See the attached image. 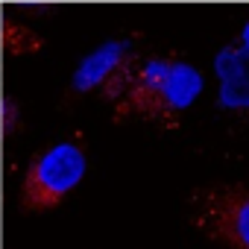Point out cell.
I'll return each mask as SVG.
<instances>
[{
	"instance_id": "7",
	"label": "cell",
	"mask_w": 249,
	"mask_h": 249,
	"mask_svg": "<svg viewBox=\"0 0 249 249\" xmlns=\"http://www.w3.org/2000/svg\"><path fill=\"white\" fill-rule=\"evenodd\" d=\"M234 41H237V44H240V47H243V50L249 53V21H246V24L240 27V33H237V38H234Z\"/></svg>"
},
{
	"instance_id": "2",
	"label": "cell",
	"mask_w": 249,
	"mask_h": 249,
	"mask_svg": "<svg viewBox=\"0 0 249 249\" xmlns=\"http://www.w3.org/2000/svg\"><path fill=\"white\" fill-rule=\"evenodd\" d=\"M85 170H88V159L76 141L53 144L30 164L21 185V208L30 214L53 211L56 205L65 202L68 194L79 188Z\"/></svg>"
},
{
	"instance_id": "5",
	"label": "cell",
	"mask_w": 249,
	"mask_h": 249,
	"mask_svg": "<svg viewBox=\"0 0 249 249\" xmlns=\"http://www.w3.org/2000/svg\"><path fill=\"white\" fill-rule=\"evenodd\" d=\"M135 53H132V41L129 38H117V41H106L103 47H97L94 53H88L82 62H79V68H76V73H73V79H71V91L73 94H88V91H94V88H106L123 68H126V62L132 59Z\"/></svg>"
},
{
	"instance_id": "6",
	"label": "cell",
	"mask_w": 249,
	"mask_h": 249,
	"mask_svg": "<svg viewBox=\"0 0 249 249\" xmlns=\"http://www.w3.org/2000/svg\"><path fill=\"white\" fill-rule=\"evenodd\" d=\"M6 44L12 47V53H21V50H38V38L30 33V30H21V27H12L9 36H6Z\"/></svg>"
},
{
	"instance_id": "3",
	"label": "cell",
	"mask_w": 249,
	"mask_h": 249,
	"mask_svg": "<svg viewBox=\"0 0 249 249\" xmlns=\"http://www.w3.org/2000/svg\"><path fill=\"white\" fill-rule=\"evenodd\" d=\"M194 226L229 249H249V185H208L194 194Z\"/></svg>"
},
{
	"instance_id": "1",
	"label": "cell",
	"mask_w": 249,
	"mask_h": 249,
	"mask_svg": "<svg viewBox=\"0 0 249 249\" xmlns=\"http://www.w3.org/2000/svg\"><path fill=\"white\" fill-rule=\"evenodd\" d=\"M202 88L205 79L191 62L132 56L103 88V97L114 106V120L141 117L150 123H173L199 100Z\"/></svg>"
},
{
	"instance_id": "4",
	"label": "cell",
	"mask_w": 249,
	"mask_h": 249,
	"mask_svg": "<svg viewBox=\"0 0 249 249\" xmlns=\"http://www.w3.org/2000/svg\"><path fill=\"white\" fill-rule=\"evenodd\" d=\"M214 76L220 85L217 106L249 123V53L237 41H229L217 50Z\"/></svg>"
}]
</instances>
